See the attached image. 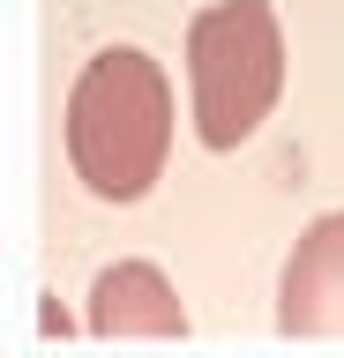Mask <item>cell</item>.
<instances>
[{
  "label": "cell",
  "mask_w": 344,
  "mask_h": 358,
  "mask_svg": "<svg viewBox=\"0 0 344 358\" xmlns=\"http://www.w3.org/2000/svg\"><path fill=\"white\" fill-rule=\"evenodd\" d=\"M284 90V30L270 0H209L187 22V120L202 150H240L262 134Z\"/></svg>",
  "instance_id": "2"
},
{
  "label": "cell",
  "mask_w": 344,
  "mask_h": 358,
  "mask_svg": "<svg viewBox=\"0 0 344 358\" xmlns=\"http://www.w3.org/2000/svg\"><path fill=\"white\" fill-rule=\"evenodd\" d=\"M90 336L97 343H142V336H187V306L150 262H113L90 284Z\"/></svg>",
  "instance_id": "4"
},
{
  "label": "cell",
  "mask_w": 344,
  "mask_h": 358,
  "mask_svg": "<svg viewBox=\"0 0 344 358\" xmlns=\"http://www.w3.org/2000/svg\"><path fill=\"white\" fill-rule=\"evenodd\" d=\"M172 157V83L142 45H105L68 90V164L97 201H142Z\"/></svg>",
  "instance_id": "1"
},
{
  "label": "cell",
  "mask_w": 344,
  "mask_h": 358,
  "mask_svg": "<svg viewBox=\"0 0 344 358\" xmlns=\"http://www.w3.org/2000/svg\"><path fill=\"white\" fill-rule=\"evenodd\" d=\"M277 329L284 336H344V209L315 217L299 231V246L284 254V276H277Z\"/></svg>",
  "instance_id": "3"
}]
</instances>
